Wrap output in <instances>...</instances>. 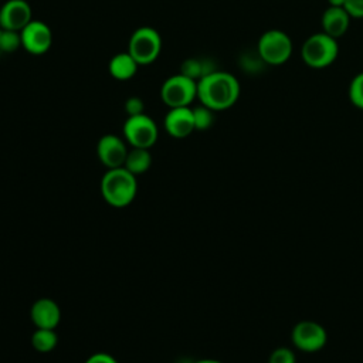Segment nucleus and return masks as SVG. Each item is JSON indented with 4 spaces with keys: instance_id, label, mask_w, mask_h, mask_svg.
Segmentation results:
<instances>
[{
    "instance_id": "obj_6",
    "label": "nucleus",
    "mask_w": 363,
    "mask_h": 363,
    "mask_svg": "<svg viewBox=\"0 0 363 363\" xmlns=\"http://www.w3.org/2000/svg\"><path fill=\"white\" fill-rule=\"evenodd\" d=\"M162 38L152 27H139L129 38L128 52L139 65L152 64L160 54Z\"/></svg>"
},
{
    "instance_id": "obj_18",
    "label": "nucleus",
    "mask_w": 363,
    "mask_h": 363,
    "mask_svg": "<svg viewBox=\"0 0 363 363\" xmlns=\"http://www.w3.org/2000/svg\"><path fill=\"white\" fill-rule=\"evenodd\" d=\"M58 337L54 329H43L37 328L31 336V345L37 352L47 353L51 352L57 346Z\"/></svg>"
},
{
    "instance_id": "obj_16",
    "label": "nucleus",
    "mask_w": 363,
    "mask_h": 363,
    "mask_svg": "<svg viewBox=\"0 0 363 363\" xmlns=\"http://www.w3.org/2000/svg\"><path fill=\"white\" fill-rule=\"evenodd\" d=\"M150 164H152V155L149 149L133 147L130 152H128L123 167L136 176V174L145 173L150 167Z\"/></svg>"
},
{
    "instance_id": "obj_5",
    "label": "nucleus",
    "mask_w": 363,
    "mask_h": 363,
    "mask_svg": "<svg viewBox=\"0 0 363 363\" xmlns=\"http://www.w3.org/2000/svg\"><path fill=\"white\" fill-rule=\"evenodd\" d=\"M160 98L169 108L190 106L197 98V81L180 72L172 75L162 84Z\"/></svg>"
},
{
    "instance_id": "obj_3",
    "label": "nucleus",
    "mask_w": 363,
    "mask_h": 363,
    "mask_svg": "<svg viewBox=\"0 0 363 363\" xmlns=\"http://www.w3.org/2000/svg\"><path fill=\"white\" fill-rule=\"evenodd\" d=\"M339 54V45L336 38L326 33H315L309 35L301 47L302 61L315 69L329 67Z\"/></svg>"
},
{
    "instance_id": "obj_24",
    "label": "nucleus",
    "mask_w": 363,
    "mask_h": 363,
    "mask_svg": "<svg viewBox=\"0 0 363 363\" xmlns=\"http://www.w3.org/2000/svg\"><path fill=\"white\" fill-rule=\"evenodd\" d=\"M343 7L352 18H363V0H346Z\"/></svg>"
},
{
    "instance_id": "obj_27",
    "label": "nucleus",
    "mask_w": 363,
    "mask_h": 363,
    "mask_svg": "<svg viewBox=\"0 0 363 363\" xmlns=\"http://www.w3.org/2000/svg\"><path fill=\"white\" fill-rule=\"evenodd\" d=\"M196 363H221L218 360H213V359H203V360H199Z\"/></svg>"
},
{
    "instance_id": "obj_21",
    "label": "nucleus",
    "mask_w": 363,
    "mask_h": 363,
    "mask_svg": "<svg viewBox=\"0 0 363 363\" xmlns=\"http://www.w3.org/2000/svg\"><path fill=\"white\" fill-rule=\"evenodd\" d=\"M349 101L359 109H363V72L353 77L349 85Z\"/></svg>"
},
{
    "instance_id": "obj_20",
    "label": "nucleus",
    "mask_w": 363,
    "mask_h": 363,
    "mask_svg": "<svg viewBox=\"0 0 363 363\" xmlns=\"http://www.w3.org/2000/svg\"><path fill=\"white\" fill-rule=\"evenodd\" d=\"M193 118H194L196 130H206L214 122V111L204 105H200L193 108Z\"/></svg>"
},
{
    "instance_id": "obj_19",
    "label": "nucleus",
    "mask_w": 363,
    "mask_h": 363,
    "mask_svg": "<svg viewBox=\"0 0 363 363\" xmlns=\"http://www.w3.org/2000/svg\"><path fill=\"white\" fill-rule=\"evenodd\" d=\"M18 47H21L20 33L0 28V57L14 52Z\"/></svg>"
},
{
    "instance_id": "obj_10",
    "label": "nucleus",
    "mask_w": 363,
    "mask_h": 363,
    "mask_svg": "<svg viewBox=\"0 0 363 363\" xmlns=\"http://www.w3.org/2000/svg\"><path fill=\"white\" fill-rule=\"evenodd\" d=\"M31 20V6L26 0H7L0 7V28L20 33Z\"/></svg>"
},
{
    "instance_id": "obj_23",
    "label": "nucleus",
    "mask_w": 363,
    "mask_h": 363,
    "mask_svg": "<svg viewBox=\"0 0 363 363\" xmlns=\"http://www.w3.org/2000/svg\"><path fill=\"white\" fill-rule=\"evenodd\" d=\"M145 104L143 99L139 96H130L126 99L125 102V112L128 113V116H135V115H140L145 113Z\"/></svg>"
},
{
    "instance_id": "obj_26",
    "label": "nucleus",
    "mask_w": 363,
    "mask_h": 363,
    "mask_svg": "<svg viewBox=\"0 0 363 363\" xmlns=\"http://www.w3.org/2000/svg\"><path fill=\"white\" fill-rule=\"evenodd\" d=\"M345 1L346 0H328L329 6H332V7H343Z\"/></svg>"
},
{
    "instance_id": "obj_2",
    "label": "nucleus",
    "mask_w": 363,
    "mask_h": 363,
    "mask_svg": "<svg viewBox=\"0 0 363 363\" xmlns=\"http://www.w3.org/2000/svg\"><path fill=\"white\" fill-rule=\"evenodd\" d=\"M138 183L135 174L128 169H108L101 180V193L104 200L112 207H125L130 204L136 196Z\"/></svg>"
},
{
    "instance_id": "obj_1",
    "label": "nucleus",
    "mask_w": 363,
    "mask_h": 363,
    "mask_svg": "<svg viewBox=\"0 0 363 363\" xmlns=\"http://www.w3.org/2000/svg\"><path fill=\"white\" fill-rule=\"evenodd\" d=\"M240 96L238 79L225 71H213L197 81V98L201 105L216 111L231 108Z\"/></svg>"
},
{
    "instance_id": "obj_15",
    "label": "nucleus",
    "mask_w": 363,
    "mask_h": 363,
    "mask_svg": "<svg viewBox=\"0 0 363 363\" xmlns=\"http://www.w3.org/2000/svg\"><path fill=\"white\" fill-rule=\"evenodd\" d=\"M138 67L139 64L128 51L113 55L108 64L109 74L118 81H128L133 78L138 71Z\"/></svg>"
},
{
    "instance_id": "obj_12",
    "label": "nucleus",
    "mask_w": 363,
    "mask_h": 363,
    "mask_svg": "<svg viewBox=\"0 0 363 363\" xmlns=\"http://www.w3.org/2000/svg\"><path fill=\"white\" fill-rule=\"evenodd\" d=\"M164 129L172 138L176 139L189 136L193 130H196L193 109L190 106L170 108L164 116Z\"/></svg>"
},
{
    "instance_id": "obj_25",
    "label": "nucleus",
    "mask_w": 363,
    "mask_h": 363,
    "mask_svg": "<svg viewBox=\"0 0 363 363\" xmlns=\"http://www.w3.org/2000/svg\"><path fill=\"white\" fill-rule=\"evenodd\" d=\"M85 363H118L115 360V357H112L108 353H95L92 356H89Z\"/></svg>"
},
{
    "instance_id": "obj_22",
    "label": "nucleus",
    "mask_w": 363,
    "mask_h": 363,
    "mask_svg": "<svg viewBox=\"0 0 363 363\" xmlns=\"http://www.w3.org/2000/svg\"><path fill=\"white\" fill-rule=\"evenodd\" d=\"M268 363H295V354L288 347H278L271 353Z\"/></svg>"
},
{
    "instance_id": "obj_17",
    "label": "nucleus",
    "mask_w": 363,
    "mask_h": 363,
    "mask_svg": "<svg viewBox=\"0 0 363 363\" xmlns=\"http://www.w3.org/2000/svg\"><path fill=\"white\" fill-rule=\"evenodd\" d=\"M213 71H216V68L213 67L211 61L200 60V58H189L182 64L180 74H183V75H186V77H189L194 81H199L204 75H207Z\"/></svg>"
},
{
    "instance_id": "obj_13",
    "label": "nucleus",
    "mask_w": 363,
    "mask_h": 363,
    "mask_svg": "<svg viewBox=\"0 0 363 363\" xmlns=\"http://www.w3.org/2000/svg\"><path fill=\"white\" fill-rule=\"evenodd\" d=\"M30 316L35 328L55 329L61 319L60 306L50 298L37 299L30 311Z\"/></svg>"
},
{
    "instance_id": "obj_7",
    "label": "nucleus",
    "mask_w": 363,
    "mask_h": 363,
    "mask_svg": "<svg viewBox=\"0 0 363 363\" xmlns=\"http://www.w3.org/2000/svg\"><path fill=\"white\" fill-rule=\"evenodd\" d=\"M123 136L132 147H152L159 136L155 121L146 113L128 116L123 125Z\"/></svg>"
},
{
    "instance_id": "obj_4",
    "label": "nucleus",
    "mask_w": 363,
    "mask_h": 363,
    "mask_svg": "<svg viewBox=\"0 0 363 363\" xmlns=\"http://www.w3.org/2000/svg\"><path fill=\"white\" fill-rule=\"evenodd\" d=\"M257 52L267 65H281L292 55V41L282 30H268L259 37Z\"/></svg>"
},
{
    "instance_id": "obj_8",
    "label": "nucleus",
    "mask_w": 363,
    "mask_h": 363,
    "mask_svg": "<svg viewBox=\"0 0 363 363\" xmlns=\"http://www.w3.org/2000/svg\"><path fill=\"white\" fill-rule=\"evenodd\" d=\"M20 40H21V47L27 52L33 55H41L51 48L52 31L44 21L31 20L20 31Z\"/></svg>"
},
{
    "instance_id": "obj_14",
    "label": "nucleus",
    "mask_w": 363,
    "mask_h": 363,
    "mask_svg": "<svg viewBox=\"0 0 363 363\" xmlns=\"http://www.w3.org/2000/svg\"><path fill=\"white\" fill-rule=\"evenodd\" d=\"M350 16L345 7H332L329 6L322 14V28L323 33L333 38H339L346 34L350 24Z\"/></svg>"
},
{
    "instance_id": "obj_9",
    "label": "nucleus",
    "mask_w": 363,
    "mask_h": 363,
    "mask_svg": "<svg viewBox=\"0 0 363 363\" xmlns=\"http://www.w3.org/2000/svg\"><path fill=\"white\" fill-rule=\"evenodd\" d=\"M326 339V330L318 322L302 320L292 329V343L303 352L320 350L325 346Z\"/></svg>"
},
{
    "instance_id": "obj_11",
    "label": "nucleus",
    "mask_w": 363,
    "mask_h": 363,
    "mask_svg": "<svg viewBox=\"0 0 363 363\" xmlns=\"http://www.w3.org/2000/svg\"><path fill=\"white\" fill-rule=\"evenodd\" d=\"M128 149L125 142L112 133L104 135L96 145V155L104 166L108 169L122 167L128 155Z\"/></svg>"
}]
</instances>
